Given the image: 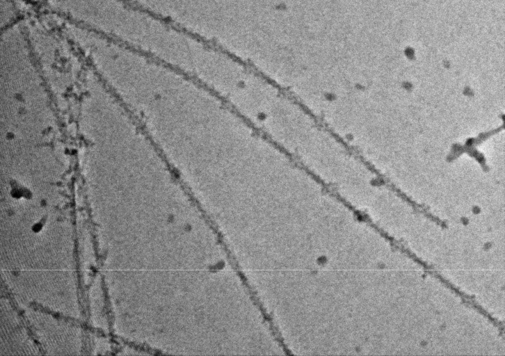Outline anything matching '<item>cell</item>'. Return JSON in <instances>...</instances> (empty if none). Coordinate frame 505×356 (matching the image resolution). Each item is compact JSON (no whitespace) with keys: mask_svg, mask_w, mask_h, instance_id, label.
I'll use <instances>...</instances> for the list:
<instances>
[{"mask_svg":"<svg viewBox=\"0 0 505 356\" xmlns=\"http://www.w3.org/2000/svg\"><path fill=\"white\" fill-rule=\"evenodd\" d=\"M25 0H1V26L5 29L21 21L19 18L24 17L31 12L29 5Z\"/></svg>","mask_w":505,"mask_h":356,"instance_id":"cell-1","label":"cell"},{"mask_svg":"<svg viewBox=\"0 0 505 356\" xmlns=\"http://www.w3.org/2000/svg\"><path fill=\"white\" fill-rule=\"evenodd\" d=\"M28 1H30V2L38 3H42V2L45 3L47 0H28Z\"/></svg>","mask_w":505,"mask_h":356,"instance_id":"cell-2","label":"cell"}]
</instances>
